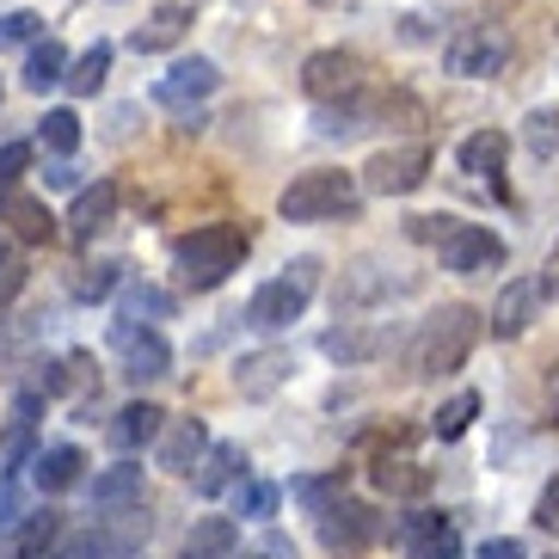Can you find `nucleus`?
<instances>
[{
  "label": "nucleus",
  "instance_id": "obj_14",
  "mask_svg": "<svg viewBox=\"0 0 559 559\" xmlns=\"http://www.w3.org/2000/svg\"><path fill=\"white\" fill-rule=\"evenodd\" d=\"M289 350H252V357L234 362V388H240V400H271L289 381Z\"/></svg>",
  "mask_w": 559,
  "mask_h": 559
},
{
  "label": "nucleus",
  "instance_id": "obj_47",
  "mask_svg": "<svg viewBox=\"0 0 559 559\" xmlns=\"http://www.w3.org/2000/svg\"><path fill=\"white\" fill-rule=\"evenodd\" d=\"M240 559H296V554H289V542H264V547H252V554H240Z\"/></svg>",
  "mask_w": 559,
  "mask_h": 559
},
{
  "label": "nucleus",
  "instance_id": "obj_34",
  "mask_svg": "<svg viewBox=\"0 0 559 559\" xmlns=\"http://www.w3.org/2000/svg\"><path fill=\"white\" fill-rule=\"evenodd\" d=\"M56 528H62V516H56V510H37L32 523H19V528H13V547L32 559L37 547H50V542H56Z\"/></svg>",
  "mask_w": 559,
  "mask_h": 559
},
{
  "label": "nucleus",
  "instance_id": "obj_10",
  "mask_svg": "<svg viewBox=\"0 0 559 559\" xmlns=\"http://www.w3.org/2000/svg\"><path fill=\"white\" fill-rule=\"evenodd\" d=\"M301 86H308V99H350V93H362V62L350 50H320L301 62Z\"/></svg>",
  "mask_w": 559,
  "mask_h": 559
},
{
  "label": "nucleus",
  "instance_id": "obj_36",
  "mask_svg": "<svg viewBox=\"0 0 559 559\" xmlns=\"http://www.w3.org/2000/svg\"><path fill=\"white\" fill-rule=\"evenodd\" d=\"M296 498L313 510V516H320V510H326L332 498H345V467H338V474H326V479H301V486H296Z\"/></svg>",
  "mask_w": 559,
  "mask_h": 559
},
{
  "label": "nucleus",
  "instance_id": "obj_21",
  "mask_svg": "<svg viewBox=\"0 0 559 559\" xmlns=\"http://www.w3.org/2000/svg\"><path fill=\"white\" fill-rule=\"evenodd\" d=\"M455 160H461V173H474V179H492V173H504V160H510V135H504V130L467 135V142L455 148Z\"/></svg>",
  "mask_w": 559,
  "mask_h": 559
},
{
  "label": "nucleus",
  "instance_id": "obj_23",
  "mask_svg": "<svg viewBox=\"0 0 559 559\" xmlns=\"http://www.w3.org/2000/svg\"><path fill=\"white\" fill-rule=\"evenodd\" d=\"M93 504L99 510H130V504H142V467H105L99 479H93Z\"/></svg>",
  "mask_w": 559,
  "mask_h": 559
},
{
  "label": "nucleus",
  "instance_id": "obj_24",
  "mask_svg": "<svg viewBox=\"0 0 559 559\" xmlns=\"http://www.w3.org/2000/svg\"><path fill=\"white\" fill-rule=\"evenodd\" d=\"M234 542H240V528H234L228 516H203V523L185 535V554L179 559H228Z\"/></svg>",
  "mask_w": 559,
  "mask_h": 559
},
{
  "label": "nucleus",
  "instance_id": "obj_8",
  "mask_svg": "<svg viewBox=\"0 0 559 559\" xmlns=\"http://www.w3.org/2000/svg\"><path fill=\"white\" fill-rule=\"evenodd\" d=\"M111 350L123 357V376L142 388V381H166L173 376V345H166L154 326H135V320H117L111 326Z\"/></svg>",
  "mask_w": 559,
  "mask_h": 559
},
{
  "label": "nucleus",
  "instance_id": "obj_2",
  "mask_svg": "<svg viewBox=\"0 0 559 559\" xmlns=\"http://www.w3.org/2000/svg\"><path fill=\"white\" fill-rule=\"evenodd\" d=\"M252 252V234L234 228V222H210V228H191L173 240V259H179V277L191 289H215L228 283V271H240V259Z\"/></svg>",
  "mask_w": 559,
  "mask_h": 559
},
{
  "label": "nucleus",
  "instance_id": "obj_19",
  "mask_svg": "<svg viewBox=\"0 0 559 559\" xmlns=\"http://www.w3.org/2000/svg\"><path fill=\"white\" fill-rule=\"evenodd\" d=\"M240 467H247L240 443H210V449H203V461H198V474H191V492H198V498L228 492L234 479H240Z\"/></svg>",
  "mask_w": 559,
  "mask_h": 559
},
{
  "label": "nucleus",
  "instance_id": "obj_46",
  "mask_svg": "<svg viewBox=\"0 0 559 559\" xmlns=\"http://www.w3.org/2000/svg\"><path fill=\"white\" fill-rule=\"evenodd\" d=\"M479 559H523V547H516V542H486V547H479Z\"/></svg>",
  "mask_w": 559,
  "mask_h": 559
},
{
  "label": "nucleus",
  "instance_id": "obj_28",
  "mask_svg": "<svg viewBox=\"0 0 559 559\" xmlns=\"http://www.w3.org/2000/svg\"><path fill=\"white\" fill-rule=\"evenodd\" d=\"M32 418H37V394H19L13 400V425H7V437H0V461H7V467H19V461L32 455Z\"/></svg>",
  "mask_w": 559,
  "mask_h": 559
},
{
  "label": "nucleus",
  "instance_id": "obj_32",
  "mask_svg": "<svg viewBox=\"0 0 559 559\" xmlns=\"http://www.w3.org/2000/svg\"><path fill=\"white\" fill-rule=\"evenodd\" d=\"M474 418H479V394H455L443 412H437V418H430V430H437L443 443H455V437H467V425H474Z\"/></svg>",
  "mask_w": 559,
  "mask_h": 559
},
{
  "label": "nucleus",
  "instance_id": "obj_38",
  "mask_svg": "<svg viewBox=\"0 0 559 559\" xmlns=\"http://www.w3.org/2000/svg\"><path fill=\"white\" fill-rule=\"evenodd\" d=\"M74 289H81L86 301H105V296L117 289V264H93V271H86V277L74 283Z\"/></svg>",
  "mask_w": 559,
  "mask_h": 559
},
{
  "label": "nucleus",
  "instance_id": "obj_41",
  "mask_svg": "<svg viewBox=\"0 0 559 559\" xmlns=\"http://www.w3.org/2000/svg\"><path fill=\"white\" fill-rule=\"evenodd\" d=\"M19 283H25V264H19V259H13V252H7V247H0V301H7V296H13V289H19Z\"/></svg>",
  "mask_w": 559,
  "mask_h": 559
},
{
  "label": "nucleus",
  "instance_id": "obj_13",
  "mask_svg": "<svg viewBox=\"0 0 559 559\" xmlns=\"http://www.w3.org/2000/svg\"><path fill=\"white\" fill-rule=\"evenodd\" d=\"M222 86V74H215V62H203V56H191V62H179L173 74H160L154 81V99L166 105V111H185V105H203Z\"/></svg>",
  "mask_w": 559,
  "mask_h": 559
},
{
  "label": "nucleus",
  "instance_id": "obj_35",
  "mask_svg": "<svg viewBox=\"0 0 559 559\" xmlns=\"http://www.w3.org/2000/svg\"><path fill=\"white\" fill-rule=\"evenodd\" d=\"M283 492L271 486V479H247L240 486V516H252V523H264V516H277Z\"/></svg>",
  "mask_w": 559,
  "mask_h": 559
},
{
  "label": "nucleus",
  "instance_id": "obj_30",
  "mask_svg": "<svg viewBox=\"0 0 559 559\" xmlns=\"http://www.w3.org/2000/svg\"><path fill=\"white\" fill-rule=\"evenodd\" d=\"M528 154L535 160H547V154H559V105H535L528 111V130H523Z\"/></svg>",
  "mask_w": 559,
  "mask_h": 559
},
{
  "label": "nucleus",
  "instance_id": "obj_7",
  "mask_svg": "<svg viewBox=\"0 0 559 559\" xmlns=\"http://www.w3.org/2000/svg\"><path fill=\"white\" fill-rule=\"evenodd\" d=\"M381 510L362 504V498H332L326 510H320V542H326V554H362V547L381 542Z\"/></svg>",
  "mask_w": 559,
  "mask_h": 559
},
{
  "label": "nucleus",
  "instance_id": "obj_45",
  "mask_svg": "<svg viewBox=\"0 0 559 559\" xmlns=\"http://www.w3.org/2000/svg\"><path fill=\"white\" fill-rule=\"evenodd\" d=\"M542 296H547V301H559V247L547 252V264H542Z\"/></svg>",
  "mask_w": 559,
  "mask_h": 559
},
{
  "label": "nucleus",
  "instance_id": "obj_1",
  "mask_svg": "<svg viewBox=\"0 0 559 559\" xmlns=\"http://www.w3.org/2000/svg\"><path fill=\"white\" fill-rule=\"evenodd\" d=\"M479 308H467V301H443V308L430 313L425 326L412 332L406 345V369L418 381H437V376H455L461 362H467V350L479 345Z\"/></svg>",
  "mask_w": 559,
  "mask_h": 559
},
{
  "label": "nucleus",
  "instance_id": "obj_4",
  "mask_svg": "<svg viewBox=\"0 0 559 559\" xmlns=\"http://www.w3.org/2000/svg\"><path fill=\"white\" fill-rule=\"evenodd\" d=\"M313 283H320V264H313V259H296V264H289V277L259 283V289H252V301H247V326L252 332L296 326L301 308H308V296H313Z\"/></svg>",
  "mask_w": 559,
  "mask_h": 559
},
{
  "label": "nucleus",
  "instance_id": "obj_39",
  "mask_svg": "<svg viewBox=\"0 0 559 559\" xmlns=\"http://www.w3.org/2000/svg\"><path fill=\"white\" fill-rule=\"evenodd\" d=\"M32 166V142H0V185H13Z\"/></svg>",
  "mask_w": 559,
  "mask_h": 559
},
{
  "label": "nucleus",
  "instance_id": "obj_9",
  "mask_svg": "<svg viewBox=\"0 0 559 559\" xmlns=\"http://www.w3.org/2000/svg\"><path fill=\"white\" fill-rule=\"evenodd\" d=\"M430 173V148L425 142H406V148H381L376 160L362 166V185L376 191V198H406V191H418Z\"/></svg>",
  "mask_w": 559,
  "mask_h": 559
},
{
  "label": "nucleus",
  "instance_id": "obj_27",
  "mask_svg": "<svg viewBox=\"0 0 559 559\" xmlns=\"http://www.w3.org/2000/svg\"><path fill=\"white\" fill-rule=\"evenodd\" d=\"M376 486L381 492H400V498H418V492H430V467H418V461H388L381 455L376 461Z\"/></svg>",
  "mask_w": 559,
  "mask_h": 559
},
{
  "label": "nucleus",
  "instance_id": "obj_3",
  "mask_svg": "<svg viewBox=\"0 0 559 559\" xmlns=\"http://www.w3.org/2000/svg\"><path fill=\"white\" fill-rule=\"evenodd\" d=\"M283 222H338V215H357V179L338 173V166H313L296 173L277 198Z\"/></svg>",
  "mask_w": 559,
  "mask_h": 559
},
{
  "label": "nucleus",
  "instance_id": "obj_20",
  "mask_svg": "<svg viewBox=\"0 0 559 559\" xmlns=\"http://www.w3.org/2000/svg\"><path fill=\"white\" fill-rule=\"evenodd\" d=\"M81 449L74 443H56V449H37L32 455V486L37 492H68V486H74V479H81Z\"/></svg>",
  "mask_w": 559,
  "mask_h": 559
},
{
  "label": "nucleus",
  "instance_id": "obj_44",
  "mask_svg": "<svg viewBox=\"0 0 559 559\" xmlns=\"http://www.w3.org/2000/svg\"><path fill=\"white\" fill-rule=\"evenodd\" d=\"M542 406H547V418H559V362L542 376Z\"/></svg>",
  "mask_w": 559,
  "mask_h": 559
},
{
  "label": "nucleus",
  "instance_id": "obj_37",
  "mask_svg": "<svg viewBox=\"0 0 559 559\" xmlns=\"http://www.w3.org/2000/svg\"><path fill=\"white\" fill-rule=\"evenodd\" d=\"M44 32V19L37 13H0V50H13V44H32Z\"/></svg>",
  "mask_w": 559,
  "mask_h": 559
},
{
  "label": "nucleus",
  "instance_id": "obj_12",
  "mask_svg": "<svg viewBox=\"0 0 559 559\" xmlns=\"http://www.w3.org/2000/svg\"><path fill=\"white\" fill-rule=\"evenodd\" d=\"M542 283L535 277H516V283H504L498 289V301H492V313H486V326H492V338H523L528 332V320H535V308H542Z\"/></svg>",
  "mask_w": 559,
  "mask_h": 559
},
{
  "label": "nucleus",
  "instance_id": "obj_43",
  "mask_svg": "<svg viewBox=\"0 0 559 559\" xmlns=\"http://www.w3.org/2000/svg\"><path fill=\"white\" fill-rule=\"evenodd\" d=\"M0 528H19V486L0 479Z\"/></svg>",
  "mask_w": 559,
  "mask_h": 559
},
{
  "label": "nucleus",
  "instance_id": "obj_22",
  "mask_svg": "<svg viewBox=\"0 0 559 559\" xmlns=\"http://www.w3.org/2000/svg\"><path fill=\"white\" fill-rule=\"evenodd\" d=\"M111 215H117V185L99 179L93 191H81V198H74V215H68V222H74V234H81V240H93V234L111 228Z\"/></svg>",
  "mask_w": 559,
  "mask_h": 559
},
{
  "label": "nucleus",
  "instance_id": "obj_18",
  "mask_svg": "<svg viewBox=\"0 0 559 559\" xmlns=\"http://www.w3.org/2000/svg\"><path fill=\"white\" fill-rule=\"evenodd\" d=\"M0 222H7L19 240H50V234H56V215L44 210L32 191H13V185L0 191Z\"/></svg>",
  "mask_w": 559,
  "mask_h": 559
},
{
  "label": "nucleus",
  "instance_id": "obj_15",
  "mask_svg": "<svg viewBox=\"0 0 559 559\" xmlns=\"http://www.w3.org/2000/svg\"><path fill=\"white\" fill-rule=\"evenodd\" d=\"M203 449H210V430H203V418H173V425L160 430V449H154V461H160L166 474H191L203 461Z\"/></svg>",
  "mask_w": 559,
  "mask_h": 559
},
{
  "label": "nucleus",
  "instance_id": "obj_42",
  "mask_svg": "<svg viewBox=\"0 0 559 559\" xmlns=\"http://www.w3.org/2000/svg\"><path fill=\"white\" fill-rule=\"evenodd\" d=\"M535 523H542V528H559V479H547L542 504H535Z\"/></svg>",
  "mask_w": 559,
  "mask_h": 559
},
{
  "label": "nucleus",
  "instance_id": "obj_26",
  "mask_svg": "<svg viewBox=\"0 0 559 559\" xmlns=\"http://www.w3.org/2000/svg\"><path fill=\"white\" fill-rule=\"evenodd\" d=\"M62 81H68V50L56 37H44V44L25 56V86H32V93H50V86H62Z\"/></svg>",
  "mask_w": 559,
  "mask_h": 559
},
{
  "label": "nucleus",
  "instance_id": "obj_16",
  "mask_svg": "<svg viewBox=\"0 0 559 559\" xmlns=\"http://www.w3.org/2000/svg\"><path fill=\"white\" fill-rule=\"evenodd\" d=\"M191 32V7H179V0H166V7H154L142 25L130 32V50L135 56H154V50H173L179 37Z\"/></svg>",
  "mask_w": 559,
  "mask_h": 559
},
{
  "label": "nucleus",
  "instance_id": "obj_5",
  "mask_svg": "<svg viewBox=\"0 0 559 559\" xmlns=\"http://www.w3.org/2000/svg\"><path fill=\"white\" fill-rule=\"evenodd\" d=\"M142 542H148V516H142V504L105 510V516H93L86 535L68 542V559H130V554H142Z\"/></svg>",
  "mask_w": 559,
  "mask_h": 559
},
{
  "label": "nucleus",
  "instance_id": "obj_40",
  "mask_svg": "<svg viewBox=\"0 0 559 559\" xmlns=\"http://www.w3.org/2000/svg\"><path fill=\"white\" fill-rule=\"evenodd\" d=\"M443 528H449V516H443V510H418V516L406 523V542L418 547V542H430V535H443Z\"/></svg>",
  "mask_w": 559,
  "mask_h": 559
},
{
  "label": "nucleus",
  "instance_id": "obj_33",
  "mask_svg": "<svg viewBox=\"0 0 559 559\" xmlns=\"http://www.w3.org/2000/svg\"><path fill=\"white\" fill-rule=\"evenodd\" d=\"M123 320H173V296L154 289V283H135L123 296Z\"/></svg>",
  "mask_w": 559,
  "mask_h": 559
},
{
  "label": "nucleus",
  "instance_id": "obj_17",
  "mask_svg": "<svg viewBox=\"0 0 559 559\" xmlns=\"http://www.w3.org/2000/svg\"><path fill=\"white\" fill-rule=\"evenodd\" d=\"M160 430H166V412L148 406V400H135V406H123L111 418V430H105V437H111L117 455H135L142 443H160Z\"/></svg>",
  "mask_w": 559,
  "mask_h": 559
},
{
  "label": "nucleus",
  "instance_id": "obj_6",
  "mask_svg": "<svg viewBox=\"0 0 559 559\" xmlns=\"http://www.w3.org/2000/svg\"><path fill=\"white\" fill-rule=\"evenodd\" d=\"M504 62H510V37L498 25H467L443 50V68L461 81H492V74H504Z\"/></svg>",
  "mask_w": 559,
  "mask_h": 559
},
{
  "label": "nucleus",
  "instance_id": "obj_25",
  "mask_svg": "<svg viewBox=\"0 0 559 559\" xmlns=\"http://www.w3.org/2000/svg\"><path fill=\"white\" fill-rule=\"evenodd\" d=\"M381 345H388V338H381L376 326H369V332H362V326H332L326 338H320V350H326L332 362H369Z\"/></svg>",
  "mask_w": 559,
  "mask_h": 559
},
{
  "label": "nucleus",
  "instance_id": "obj_31",
  "mask_svg": "<svg viewBox=\"0 0 559 559\" xmlns=\"http://www.w3.org/2000/svg\"><path fill=\"white\" fill-rule=\"evenodd\" d=\"M37 142H44L50 154H74V148H81V117H74V111H44Z\"/></svg>",
  "mask_w": 559,
  "mask_h": 559
},
{
  "label": "nucleus",
  "instance_id": "obj_11",
  "mask_svg": "<svg viewBox=\"0 0 559 559\" xmlns=\"http://www.w3.org/2000/svg\"><path fill=\"white\" fill-rule=\"evenodd\" d=\"M498 264H504V240H498L492 228L461 222L443 240V271H455V277H479V271H498Z\"/></svg>",
  "mask_w": 559,
  "mask_h": 559
},
{
  "label": "nucleus",
  "instance_id": "obj_29",
  "mask_svg": "<svg viewBox=\"0 0 559 559\" xmlns=\"http://www.w3.org/2000/svg\"><path fill=\"white\" fill-rule=\"evenodd\" d=\"M105 74H111V44H93L86 56H74V62H68V81L62 86L86 99V93H99V86H105Z\"/></svg>",
  "mask_w": 559,
  "mask_h": 559
}]
</instances>
